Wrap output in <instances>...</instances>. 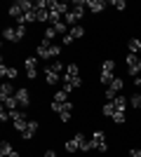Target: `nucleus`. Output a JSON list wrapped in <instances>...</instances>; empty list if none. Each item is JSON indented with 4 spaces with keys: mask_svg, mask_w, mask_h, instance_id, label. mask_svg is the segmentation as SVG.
I'll use <instances>...</instances> for the list:
<instances>
[{
    "mask_svg": "<svg viewBox=\"0 0 141 157\" xmlns=\"http://www.w3.org/2000/svg\"><path fill=\"white\" fill-rule=\"evenodd\" d=\"M59 80H61L59 73H54V71H49V68H45V82H47V85H57Z\"/></svg>",
    "mask_w": 141,
    "mask_h": 157,
    "instance_id": "obj_13",
    "label": "nucleus"
},
{
    "mask_svg": "<svg viewBox=\"0 0 141 157\" xmlns=\"http://www.w3.org/2000/svg\"><path fill=\"white\" fill-rule=\"evenodd\" d=\"M0 101H2V105H5L7 110H17V105H19L17 96H7V98H0Z\"/></svg>",
    "mask_w": 141,
    "mask_h": 157,
    "instance_id": "obj_16",
    "label": "nucleus"
},
{
    "mask_svg": "<svg viewBox=\"0 0 141 157\" xmlns=\"http://www.w3.org/2000/svg\"><path fill=\"white\" fill-rule=\"evenodd\" d=\"M0 157H21V155H19V150L12 148L10 141H2V143H0Z\"/></svg>",
    "mask_w": 141,
    "mask_h": 157,
    "instance_id": "obj_10",
    "label": "nucleus"
},
{
    "mask_svg": "<svg viewBox=\"0 0 141 157\" xmlns=\"http://www.w3.org/2000/svg\"><path fill=\"white\" fill-rule=\"evenodd\" d=\"M129 105H132V108H134V110H139L141 113V94H132V96H129Z\"/></svg>",
    "mask_w": 141,
    "mask_h": 157,
    "instance_id": "obj_20",
    "label": "nucleus"
},
{
    "mask_svg": "<svg viewBox=\"0 0 141 157\" xmlns=\"http://www.w3.org/2000/svg\"><path fill=\"white\" fill-rule=\"evenodd\" d=\"M38 63H40L38 56H26L24 59V71H26L28 80H38Z\"/></svg>",
    "mask_w": 141,
    "mask_h": 157,
    "instance_id": "obj_5",
    "label": "nucleus"
},
{
    "mask_svg": "<svg viewBox=\"0 0 141 157\" xmlns=\"http://www.w3.org/2000/svg\"><path fill=\"white\" fill-rule=\"evenodd\" d=\"M66 101H68V94L64 92V89H59V92L54 94V101H52V103H66Z\"/></svg>",
    "mask_w": 141,
    "mask_h": 157,
    "instance_id": "obj_24",
    "label": "nucleus"
},
{
    "mask_svg": "<svg viewBox=\"0 0 141 157\" xmlns=\"http://www.w3.org/2000/svg\"><path fill=\"white\" fill-rule=\"evenodd\" d=\"M92 148L94 150H99V152H106L108 150V138H106V131L104 129H96V131H92Z\"/></svg>",
    "mask_w": 141,
    "mask_h": 157,
    "instance_id": "obj_4",
    "label": "nucleus"
},
{
    "mask_svg": "<svg viewBox=\"0 0 141 157\" xmlns=\"http://www.w3.org/2000/svg\"><path fill=\"white\" fill-rule=\"evenodd\" d=\"M85 12H87V5H85V0H78V2H73L71 5V10L66 12V17H64V21H66L68 28L78 26L82 21V17H85Z\"/></svg>",
    "mask_w": 141,
    "mask_h": 157,
    "instance_id": "obj_2",
    "label": "nucleus"
},
{
    "mask_svg": "<svg viewBox=\"0 0 141 157\" xmlns=\"http://www.w3.org/2000/svg\"><path fill=\"white\" fill-rule=\"evenodd\" d=\"M35 56L42 61H49V59H59L61 56V45L57 42H49V40L42 38L38 45H35Z\"/></svg>",
    "mask_w": 141,
    "mask_h": 157,
    "instance_id": "obj_1",
    "label": "nucleus"
},
{
    "mask_svg": "<svg viewBox=\"0 0 141 157\" xmlns=\"http://www.w3.org/2000/svg\"><path fill=\"white\" fill-rule=\"evenodd\" d=\"M139 157H141V155H139Z\"/></svg>",
    "mask_w": 141,
    "mask_h": 157,
    "instance_id": "obj_32",
    "label": "nucleus"
},
{
    "mask_svg": "<svg viewBox=\"0 0 141 157\" xmlns=\"http://www.w3.org/2000/svg\"><path fill=\"white\" fill-rule=\"evenodd\" d=\"M104 96H106V101H113V98L118 96V94H115L113 89H111V87H106V89H104Z\"/></svg>",
    "mask_w": 141,
    "mask_h": 157,
    "instance_id": "obj_28",
    "label": "nucleus"
},
{
    "mask_svg": "<svg viewBox=\"0 0 141 157\" xmlns=\"http://www.w3.org/2000/svg\"><path fill=\"white\" fill-rule=\"evenodd\" d=\"M47 68H49V71H54V73H59V75H61V73H64V71H66V66L61 63V61H59V59H54V61H52V63L47 66Z\"/></svg>",
    "mask_w": 141,
    "mask_h": 157,
    "instance_id": "obj_21",
    "label": "nucleus"
},
{
    "mask_svg": "<svg viewBox=\"0 0 141 157\" xmlns=\"http://www.w3.org/2000/svg\"><path fill=\"white\" fill-rule=\"evenodd\" d=\"M2 38H5L7 42H12V45H19L21 40L26 38V26H19V24H14V26H5Z\"/></svg>",
    "mask_w": 141,
    "mask_h": 157,
    "instance_id": "obj_3",
    "label": "nucleus"
},
{
    "mask_svg": "<svg viewBox=\"0 0 141 157\" xmlns=\"http://www.w3.org/2000/svg\"><path fill=\"white\" fill-rule=\"evenodd\" d=\"M85 5H87V10L89 12H94V14H101L104 10H106V0H85Z\"/></svg>",
    "mask_w": 141,
    "mask_h": 157,
    "instance_id": "obj_8",
    "label": "nucleus"
},
{
    "mask_svg": "<svg viewBox=\"0 0 141 157\" xmlns=\"http://www.w3.org/2000/svg\"><path fill=\"white\" fill-rule=\"evenodd\" d=\"M101 71H104V73H113V75H115V61L113 59H106L104 63H101Z\"/></svg>",
    "mask_w": 141,
    "mask_h": 157,
    "instance_id": "obj_23",
    "label": "nucleus"
},
{
    "mask_svg": "<svg viewBox=\"0 0 141 157\" xmlns=\"http://www.w3.org/2000/svg\"><path fill=\"white\" fill-rule=\"evenodd\" d=\"M139 73H141V56H139Z\"/></svg>",
    "mask_w": 141,
    "mask_h": 157,
    "instance_id": "obj_31",
    "label": "nucleus"
},
{
    "mask_svg": "<svg viewBox=\"0 0 141 157\" xmlns=\"http://www.w3.org/2000/svg\"><path fill=\"white\" fill-rule=\"evenodd\" d=\"M73 138L78 141V148H80L82 152H92V150H94V148H92V141H89L87 136H82V134H75Z\"/></svg>",
    "mask_w": 141,
    "mask_h": 157,
    "instance_id": "obj_11",
    "label": "nucleus"
},
{
    "mask_svg": "<svg viewBox=\"0 0 141 157\" xmlns=\"http://www.w3.org/2000/svg\"><path fill=\"white\" fill-rule=\"evenodd\" d=\"M122 87H125V80L115 75V80H113V82H111V89H113L115 94H120V92H122Z\"/></svg>",
    "mask_w": 141,
    "mask_h": 157,
    "instance_id": "obj_22",
    "label": "nucleus"
},
{
    "mask_svg": "<svg viewBox=\"0 0 141 157\" xmlns=\"http://www.w3.org/2000/svg\"><path fill=\"white\" fill-rule=\"evenodd\" d=\"M40 157H57V152H54V150H47V152H42Z\"/></svg>",
    "mask_w": 141,
    "mask_h": 157,
    "instance_id": "obj_30",
    "label": "nucleus"
},
{
    "mask_svg": "<svg viewBox=\"0 0 141 157\" xmlns=\"http://www.w3.org/2000/svg\"><path fill=\"white\" fill-rule=\"evenodd\" d=\"M71 117H73V113H71V110H64V113H59L61 124H68V122H71Z\"/></svg>",
    "mask_w": 141,
    "mask_h": 157,
    "instance_id": "obj_26",
    "label": "nucleus"
},
{
    "mask_svg": "<svg viewBox=\"0 0 141 157\" xmlns=\"http://www.w3.org/2000/svg\"><path fill=\"white\" fill-rule=\"evenodd\" d=\"M101 113H104L106 117H111V120H113V115H115V113H118V110H115L113 101H106V103H104V108H101Z\"/></svg>",
    "mask_w": 141,
    "mask_h": 157,
    "instance_id": "obj_17",
    "label": "nucleus"
},
{
    "mask_svg": "<svg viewBox=\"0 0 141 157\" xmlns=\"http://www.w3.org/2000/svg\"><path fill=\"white\" fill-rule=\"evenodd\" d=\"M80 78V66L78 63H66V71H64V78L61 80H75Z\"/></svg>",
    "mask_w": 141,
    "mask_h": 157,
    "instance_id": "obj_9",
    "label": "nucleus"
},
{
    "mask_svg": "<svg viewBox=\"0 0 141 157\" xmlns=\"http://www.w3.org/2000/svg\"><path fill=\"white\" fill-rule=\"evenodd\" d=\"M0 75L2 78H7V80H14L17 75H19V71H17V66H0Z\"/></svg>",
    "mask_w": 141,
    "mask_h": 157,
    "instance_id": "obj_12",
    "label": "nucleus"
},
{
    "mask_svg": "<svg viewBox=\"0 0 141 157\" xmlns=\"http://www.w3.org/2000/svg\"><path fill=\"white\" fill-rule=\"evenodd\" d=\"M14 96H17V101H19V108L26 110L28 105H31V92H28L26 87H19V89L14 92Z\"/></svg>",
    "mask_w": 141,
    "mask_h": 157,
    "instance_id": "obj_7",
    "label": "nucleus"
},
{
    "mask_svg": "<svg viewBox=\"0 0 141 157\" xmlns=\"http://www.w3.org/2000/svg\"><path fill=\"white\" fill-rule=\"evenodd\" d=\"M64 148H66V152H75V150H80V148H78V141H75V138H68L66 143H64Z\"/></svg>",
    "mask_w": 141,
    "mask_h": 157,
    "instance_id": "obj_25",
    "label": "nucleus"
},
{
    "mask_svg": "<svg viewBox=\"0 0 141 157\" xmlns=\"http://www.w3.org/2000/svg\"><path fill=\"white\" fill-rule=\"evenodd\" d=\"M85 33H87V31H85L82 26H73L71 31H68V35H71L73 40H80V38H85Z\"/></svg>",
    "mask_w": 141,
    "mask_h": 157,
    "instance_id": "obj_18",
    "label": "nucleus"
},
{
    "mask_svg": "<svg viewBox=\"0 0 141 157\" xmlns=\"http://www.w3.org/2000/svg\"><path fill=\"white\" fill-rule=\"evenodd\" d=\"M38 131H40V122H38V120H31V117H28V124H26V129L21 131V138H24V141H33Z\"/></svg>",
    "mask_w": 141,
    "mask_h": 157,
    "instance_id": "obj_6",
    "label": "nucleus"
},
{
    "mask_svg": "<svg viewBox=\"0 0 141 157\" xmlns=\"http://www.w3.org/2000/svg\"><path fill=\"white\" fill-rule=\"evenodd\" d=\"M113 80H115V75H113V73H104V71L99 73V85L111 87V82H113Z\"/></svg>",
    "mask_w": 141,
    "mask_h": 157,
    "instance_id": "obj_14",
    "label": "nucleus"
},
{
    "mask_svg": "<svg viewBox=\"0 0 141 157\" xmlns=\"http://www.w3.org/2000/svg\"><path fill=\"white\" fill-rule=\"evenodd\" d=\"M61 42H64V45H73V38H71V35H64V38H61Z\"/></svg>",
    "mask_w": 141,
    "mask_h": 157,
    "instance_id": "obj_29",
    "label": "nucleus"
},
{
    "mask_svg": "<svg viewBox=\"0 0 141 157\" xmlns=\"http://www.w3.org/2000/svg\"><path fill=\"white\" fill-rule=\"evenodd\" d=\"M14 92H17V89H14L12 85H10V82H2V87H0V98H7V96H14Z\"/></svg>",
    "mask_w": 141,
    "mask_h": 157,
    "instance_id": "obj_15",
    "label": "nucleus"
},
{
    "mask_svg": "<svg viewBox=\"0 0 141 157\" xmlns=\"http://www.w3.org/2000/svg\"><path fill=\"white\" fill-rule=\"evenodd\" d=\"M57 35H59V33L54 31L52 26H45V28H42V38H45V40H49V42H54V38H57Z\"/></svg>",
    "mask_w": 141,
    "mask_h": 157,
    "instance_id": "obj_19",
    "label": "nucleus"
},
{
    "mask_svg": "<svg viewBox=\"0 0 141 157\" xmlns=\"http://www.w3.org/2000/svg\"><path fill=\"white\" fill-rule=\"evenodd\" d=\"M111 5H113L118 12H125V10H127V2H125V0H113Z\"/></svg>",
    "mask_w": 141,
    "mask_h": 157,
    "instance_id": "obj_27",
    "label": "nucleus"
}]
</instances>
